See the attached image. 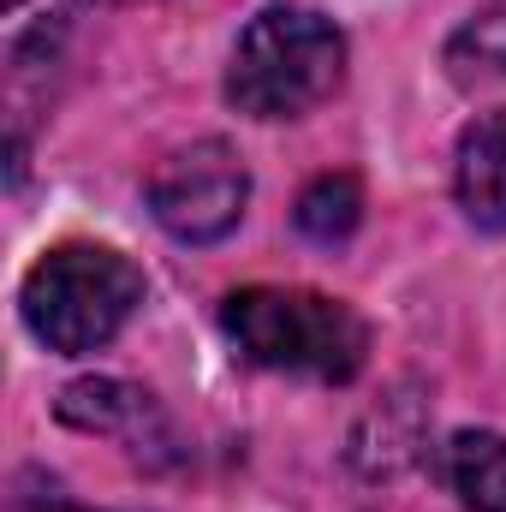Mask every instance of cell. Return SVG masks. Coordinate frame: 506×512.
Here are the masks:
<instances>
[{
    "instance_id": "6da1fadb",
    "label": "cell",
    "mask_w": 506,
    "mask_h": 512,
    "mask_svg": "<svg viewBox=\"0 0 506 512\" xmlns=\"http://www.w3.org/2000/svg\"><path fill=\"white\" fill-rule=\"evenodd\" d=\"M221 328L245 364L328 387L352 382L370 358V322L310 286H239L221 304Z\"/></svg>"
},
{
    "instance_id": "7a4b0ae2",
    "label": "cell",
    "mask_w": 506,
    "mask_h": 512,
    "mask_svg": "<svg viewBox=\"0 0 506 512\" xmlns=\"http://www.w3.org/2000/svg\"><path fill=\"white\" fill-rule=\"evenodd\" d=\"M346 78V36L310 6H262L227 66V102L245 120H298Z\"/></svg>"
},
{
    "instance_id": "3957f363",
    "label": "cell",
    "mask_w": 506,
    "mask_h": 512,
    "mask_svg": "<svg viewBox=\"0 0 506 512\" xmlns=\"http://www.w3.org/2000/svg\"><path fill=\"white\" fill-rule=\"evenodd\" d=\"M137 304H143V268L114 245H54L24 274L18 292L24 328L60 358H84L120 340Z\"/></svg>"
},
{
    "instance_id": "277c9868",
    "label": "cell",
    "mask_w": 506,
    "mask_h": 512,
    "mask_svg": "<svg viewBox=\"0 0 506 512\" xmlns=\"http://www.w3.org/2000/svg\"><path fill=\"white\" fill-rule=\"evenodd\" d=\"M245 203H251V173H245L239 149L221 137H203V143L167 155L149 179V215L179 245L227 239L245 221Z\"/></svg>"
},
{
    "instance_id": "5b68a950",
    "label": "cell",
    "mask_w": 506,
    "mask_h": 512,
    "mask_svg": "<svg viewBox=\"0 0 506 512\" xmlns=\"http://www.w3.org/2000/svg\"><path fill=\"white\" fill-rule=\"evenodd\" d=\"M453 191H459V209L477 233H506V108L477 114L459 131Z\"/></svg>"
},
{
    "instance_id": "8992f818",
    "label": "cell",
    "mask_w": 506,
    "mask_h": 512,
    "mask_svg": "<svg viewBox=\"0 0 506 512\" xmlns=\"http://www.w3.org/2000/svg\"><path fill=\"white\" fill-rule=\"evenodd\" d=\"M453 489L465 512H506V435L495 429L453 435Z\"/></svg>"
},
{
    "instance_id": "52a82bcc",
    "label": "cell",
    "mask_w": 506,
    "mask_h": 512,
    "mask_svg": "<svg viewBox=\"0 0 506 512\" xmlns=\"http://www.w3.org/2000/svg\"><path fill=\"white\" fill-rule=\"evenodd\" d=\"M364 221V185L358 173H322L298 197V233L316 245H346Z\"/></svg>"
},
{
    "instance_id": "ba28073f",
    "label": "cell",
    "mask_w": 506,
    "mask_h": 512,
    "mask_svg": "<svg viewBox=\"0 0 506 512\" xmlns=\"http://www.w3.org/2000/svg\"><path fill=\"white\" fill-rule=\"evenodd\" d=\"M60 417L78 429H120L126 417H149V393L126 382H78L60 393Z\"/></svg>"
},
{
    "instance_id": "9c48e42d",
    "label": "cell",
    "mask_w": 506,
    "mask_h": 512,
    "mask_svg": "<svg viewBox=\"0 0 506 512\" xmlns=\"http://www.w3.org/2000/svg\"><path fill=\"white\" fill-rule=\"evenodd\" d=\"M447 66H453V78L459 84H489V78H506V12H483V18H471L459 36H453V48H447Z\"/></svg>"
},
{
    "instance_id": "30bf717a",
    "label": "cell",
    "mask_w": 506,
    "mask_h": 512,
    "mask_svg": "<svg viewBox=\"0 0 506 512\" xmlns=\"http://www.w3.org/2000/svg\"><path fill=\"white\" fill-rule=\"evenodd\" d=\"M6 512H90V507H78V501H66V495H48V489H42V495H24V489H18V495L6 501Z\"/></svg>"
},
{
    "instance_id": "8fae6325",
    "label": "cell",
    "mask_w": 506,
    "mask_h": 512,
    "mask_svg": "<svg viewBox=\"0 0 506 512\" xmlns=\"http://www.w3.org/2000/svg\"><path fill=\"white\" fill-rule=\"evenodd\" d=\"M0 6H6V12H18V6H24V0H0Z\"/></svg>"
}]
</instances>
